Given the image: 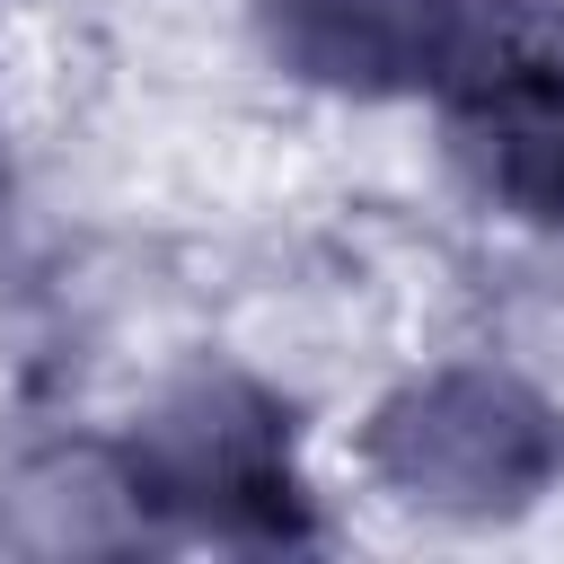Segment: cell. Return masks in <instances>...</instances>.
Returning <instances> with one entry per match:
<instances>
[{"mask_svg":"<svg viewBox=\"0 0 564 564\" xmlns=\"http://www.w3.org/2000/svg\"><path fill=\"white\" fill-rule=\"evenodd\" d=\"M282 44L326 79H432L476 53L467 0H282Z\"/></svg>","mask_w":564,"mask_h":564,"instance_id":"2","label":"cell"},{"mask_svg":"<svg viewBox=\"0 0 564 564\" xmlns=\"http://www.w3.org/2000/svg\"><path fill=\"white\" fill-rule=\"evenodd\" d=\"M379 458L414 502L485 511V502H520L555 467V432L502 379H441L379 423Z\"/></svg>","mask_w":564,"mask_h":564,"instance_id":"1","label":"cell"}]
</instances>
